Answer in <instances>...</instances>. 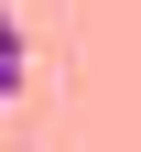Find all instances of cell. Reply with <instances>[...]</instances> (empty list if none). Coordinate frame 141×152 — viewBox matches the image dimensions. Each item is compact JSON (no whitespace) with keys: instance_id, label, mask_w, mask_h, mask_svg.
Masks as SVG:
<instances>
[{"instance_id":"obj_1","label":"cell","mask_w":141,"mask_h":152,"mask_svg":"<svg viewBox=\"0 0 141 152\" xmlns=\"http://www.w3.org/2000/svg\"><path fill=\"white\" fill-rule=\"evenodd\" d=\"M11 87H22V44H0V98H11Z\"/></svg>"},{"instance_id":"obj_2","label":"cell","mask_w":141,"mask_h":152,"mask_svg":"<svg viewBox=\"0 0 141 152\" xmlns=\"http://www.w3.org/2000/svg\"><path fill=\"white\" fill-rule=\"evenodd\" d=\"M0 44H22V33H11V0H0Z\"/></svg>"}]
</instances>
